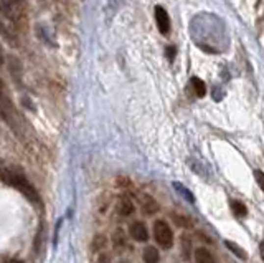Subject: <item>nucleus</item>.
Listing matches in <instances>:
<instances>
[{
  "label": "nucleus",
  "mask_w": 264,
  "mask_h": 263,
  "mask_svg": "<svg viewBox=\"0 0 264 263\" xmlns=\"http://www.w3.org/2000/svg\"><path fill=\"white\" fill-rule=\"evenodd\" d=\"M2 179H3V182H5L7 185H10V187H15L18 192L24 194V196L28 199V201L35 202V204L40 201V197H38V194H36V190H35L33 185H31L25 177H22V175L15 174L13 171L3 169L2 171Z\"/></svg>",
  "instance_id": "obj_1"
},
{
  "label": "nucleus",
  "mask_w": 264,
  "mask_h": 263,
  "mask_svg": "<svg viewBox=\"0 0 264 263\" xmlns=\"http://www.w3.org/2000/svg\"><path fill=\"white\" fill-rule=\"evenodd\" d=\"M154 238L162 248H170L174 245V234L165 220H157L154 224Z\"/></svg>",
  "instance_id": "obj_2"
},
{
  "label": "nucleus",
  "mask_w": 264,
  "mask_h": 263,
  "mask_svg": "<svg viewBox=\"0 0 264 263\" xmlns=\"http://www.w3.org/2000/svg\"><path fill=\"white\" fill-rule=\"evenodd\" d=\"M156 22L162 35H167L170 31V19L163 7H156Z\"/></svg>",
  "instance_id": "obj_3"
},
{
  "label": "nucleus",
  "mask_w": 264,
  "mask_h": 263,
  "mask_svg": "<svg viewBox=\"0 0 264 263\" xmlns=\"http://www.w3.org/2000/svg\"><path fill=\"white\" fill-rule=\"evenodd\" d=\"M131 237L134 240H137V242L144 243L149 240V232H147V227H145L142 222H134V224L131 225Z\"/></svg>",
  "instance_id": "obj_4"
},
{
  "label": "nucleus",
  "mask_w": 264,
  "mask_h": 263,
  "mask_svg": "<svg viewBox=\"0 0 264 263\" xmlns=\"http://www.w3.org/2000/svg\"><path fill=\"white\" fill-rule=\"evenodd\" d=\"M134 210H135V207H134V204H132L131 199H127V197H122L119 202H117V212L122 215V217H129L134 214Z\"/></svg>",
  "instance_id": "obj_5"
},
{
  "label": "nucleus",
  "mask_w": 264,
  "mask_h": 263,
  "mask_svg": "<svg viewBox=\"0 0 264 263\" xmlns=\"http://www.w3.org/2000/svg\"><path fill=\"white\" fill-rule=\"evenodd\" d=\"M195 263H216L215 257L207 248H197L195 250Z\"/></svg>",
  "instance_id": "obj_6"
},
{
  "label": "nucleus",
  "mask_w": 264,
  "mask_h": 263,
  "mask_svg": "<svg viewBox=\"0 0 264 263\" xmlns=\"http://www.w3.org/2000/svg\"><path fill=\"white\" fill-rule=\"evenodd\" d=\"M158 208V205H157V202L154 201L152 197L150 196H144L142 197V210L145 212L147 215H152L154 212H156Z\"/></svg>",
  "instance_id": "obj_7"
},
{
  "label": "nucleus",
  "mask_w": 264,
  "mask_h": 263,
  "mask_svg": "<svg viewBox=\"0 0 264 263\" xmlns=\"http://www.w3.org/2000/svg\"><path fill=\"white\" fill-rule=\"evenodd\" d=\"M160 260V255H158L156 247H147L144 250V262L145 263H158Z\"/></svg>",
  "instance_id": "obj_8"
},
{
  "label": "nucleus",
  "mask_w": 264,
  "mask_h": 263,
  "mask_svg": "<svg viewBox=\"0 0 264 263\" xmlns=\"http://www.w3.org/2000/svg\"><path fill=\"white\" fill-rule=\"evenodd\" d=\"M8 70H10V75L15 78L17 81H20L22 78V65L20 61L17 60V58L10 57V65H8Z\"/></svg>",
  "instance_id": "obj_9"
},
{
  "label": "nucleus",
  "mask_w": 264,
  "mask_h": 263,
  "mask_svg": "<svg viewBox=\"0 0 264 263\" xmlns=\"http://www.w3.org/2000/svg\"><path fill=\"white\" fill-rule=\"evenodd\" d=\"M225 245L228 247V250H231V253H233V255H236L238 258H241V260H246V252H244V248H241L239 245H236L235 242H230V240H226Z\"/></svg>",
  "instance_id": "obj_10"
},
{
  "label": "nucleus",
  "mask_w": 264,
  "mask_h": 263,
  "mask_svg": "<svg viewBox=\"0 0 264 263\" xmlns=\"http://www.w3.org/2000/svg\"><path fill=\"white\" fill-rule=\"evenodd\" d=\"M231 210H233L235 215H238V217H246V214H248L246 205L238 201H231Z\"/></svg>",
  "instance_id": "obj_11"
},
{
  "label": "nucleus",
  "mask_w": 264,
  "mask_h": 263,
  "mask_svg": "<svg viewBox=\"0 0 264 263\" xmlns=\"http://www.w3.org/2000/svg\"><path fill=\"white\" fill-rule=\"evenodd\" d=\"M174 187H175L177 190H179V192L182 194V196H185V197H186V201H188V202H192V204L195 202V197H193V194L190 192V190L186 189L185 185H182L180 182H174Z\"/></svg>",
  "instance_id": "obj_12"
},
{
  "label": "nucleus",
  "mask_w": 264,
  "mask_h": 263,
  "mask_svg": "<svg viewBox=\"0 0 264 263\" xmlns=\"http://www.w3.org/2000/svg\"><path fill=\"white\" fill-rule=\"evenodd\" d=\"M192 85H193V89L195 93L198 94V96H205V93H207V88H205V83L200 78H192Z\"/></svg>",
  "instance_id": "obj_13"
},
{
  "label": "nucleus",
  "mask_w": 264,
  "mask_h": 263,
  "mask_svg": "<svg viewBox=\"0 0 264 263\" xmlns=\"http://www.w3.org/2000/svg\"><path fill=\"white\" fill-rule=\"evenodd\" d=\"M106 245V237H103V235H96L93 240V245H91V248H93L94 252L101 250V248Z\"/></svg>",
  "instance_id": "obj_14"
},
{
  "label": "nucleus",
  "mask_w": 264,
  "mask_h": 263,
  "mask_svg": "<svg viewBox=\"0 0 264 263\" xmlns=\"http://www.w3.org/2000/svg\"><path fill=\"white\" fill-rule=\"evenodd\" d=\"M5 2L18 13V15L22 17V10H24V0H5Z\"/></svg>",
  "instance_id": "obj_15"
},
{
  "label": "nucleus",
  "mask_w": 264,
  "mask_h": 263,
  "mask_svg": "<svg viewBox=\"0 0 264 263\" xmlns=\"http://www.w3.org/2000/svg\"><path fill=\"white\" fill-rule=\"evenodd\" d=\"M116 185H117V187H121V189H127V187H131L132 182L127 177H124V175H121V177L116 179Z\"/></svg>",
  "instance_id": "obj_16"
},
{
  "label": "nucleus",
  "mask_w": 264,
  "mask_h": 263,
  "mask_svg": "<svg viewBox=\"0 0 264 263\" xmlns=\"http://www.w3.org/2000/svg\"><path fill=\"white\" fill-rule=\"evenodd\" d=\"M254 179H256L258 185L261 187L263 194H264V172L263 171H254Z\"/></svg>",
  "instance_id": "obj_17"
},
{
  "label": "nucleus",
  "mask_w": 264,
  "mask_h": 263,
  "mask_svg": "<svg viewBox=\"0 0 264 263\" xmlns=\"http://www.w3.org/2000/svg\"><path fill=\"white\" fill-rule=\"evenodd\" d=\"M174 220H175L177 224H179L180 227H186V229H188V227H190V220L186 219V217H184V219H180L179 215H177V214H174Z\"/></svg>",
  "instance_id": "obj_18"
},
{
  "label": "nucleus",
  "mask_w": 264,
  "mask_h": 263,
  "mask_svg": "<svg viewBox=\"0 0 264 263\" xmlns=\"http://www.w3.org/2000/svg\"><path fill=\"white\" fill-rule=\"evenodd\" d=\"M98 263H109V258H107L106 253H101V255H99V258H98Z\"/></svg>",
  "instance_id": "obj_19"
},
{
  "label": "nucleus",
  "mask_w": 264,
  "mask_h": 263,
  "mask_svg": "<svg viewBox=\"0 0 264 263\" xmlns=\"http://www.w3.org/2000/svg\"><path fill=\"white\" fill-rule=\"evenodd\" d=\"M259 252H261V258H263V262H264V242L259 243Z\"/></svg>",
  "instance_id": "obj_20"
},
{
  "label": "nucleus",
  "mask_w": 264,
  "mask_h": 263,
  "mask_svg": "<svg viewBox=\"0 0 264 263\" xmlns=\"http://www.w3.org/2000/svg\"><path fill=\"white\" fill-rule=\"evenodd\" d=\"M12 263H24V262H20V260H13Z\"/></svg>",
  "instance_id": "obj_21"
},
{
  "label": "nucleus",
  "mask_w": 264,
  "mask_h": 263,
  "mask_svg": "<svg viewBox=\"0 0 264 263\" xmlns=\"http://www.w3.org/2000/svg\"><path fill=\"white\" fill-rule=\"evenodd\" d=\"M122 263H126V262H122Z\"/></svg>",
  "instance_id": "obj_22"
}]
</instances>
